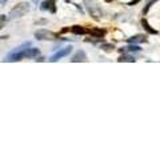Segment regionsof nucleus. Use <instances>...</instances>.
Returning <instances> with one entry per match:
<instances>
[{
    "instance_id": "21",
    "label": "nucleus",
    "mask_w": 160,
    "mask_h": 160,
    "mask_svg": "<svg viewBox=\"0 0 160 160\" xmlns=\"http://www.w3.org/2000/svg\"><path fill=\"white\" fill-rule=\"evenodd\" d=\"M68 1H70V0H68Z\"/></svg>"
},
{
    "instance_id": "18",
    "label": "nucleus",
    "mask_w": 160,
    "mask_h": 160,
    "mask_svg": "<svg viewBox=\"0 0 160 160\" xmlns=\"http://www.w3.org/2000/svg\"><path fill=\"white\" fill-rule=\"evenodd\" d=\"M4 20H5V15H1V28L4 27Z\"/></svg>"
},
{
    "instance_id": "10",
    "label": "nucleus",
    "mask_w": 160,
    "mask_h": 160,
    "mask_svg": "<svg viewBox=\"0 0 160 160\" xmlns=\"http://www.w3.org/2000/svg\"><path fill=\"white\" fill-rule=\"evenodd\" d=\"M39 53H40V51H39L38 48H35V47H31V48H27L24 52V57H27V59H32V57H38Z\"/></svg>"
},
{
    "instance_id": "7",
    "label": "nucleus",
    "mask_w": 160,
    "mask_h": 160,
    "mask_svg": "<svg viewBox=\"0 0 160 160\" xmlns=\"http://www.w3.org/2000/svg\"><path fill=\"white\" fill-rule=\"evenodd\" d=\"M72 63H79V62H87V55L84 51H77L71 59Z\"/></svg>"
},
{
    "instance_id": "20",
    "label": "nucleus",
    "mask_w": 160,
    "mask_h": 160,
    "mask_svg": "<svg viewBox=\"0 0 160 160\" xmlns=\"http://www.w3.org/2000/svg\"><path fill=\"white\" fill-rule=\"evenodd\" d=\"M104 1H107V3H111V1H114V0H104Z\"/></svg>"
},
{
    "instance_id": "6",
    "label": "nucleus",
    "mask_w": 160,
    "mask_h": 160,
    "mask_svg": "<svg viewBox=\"0 0 160 160\" xmlns=\"http://www.w3.org/2000/svg\"><path fill=\"white\" fill-rule=\"evenodd\" d=\"M40 10L42 11H48L51 14H55L56 12V1L55 0H44L40 5Z\"/></svg>"
},
{
    "instance_id": "12",
    "label": "nucleus",
    "mask_w": 160,
    "mask_h": 160,
    "mask_svg": "<svg viewBox=\"0 0 160 160\" xmlns=\"http://www.w3.org/2000/svg\"><path fill=\"white\" fill-rule=\"evenodd\" d=\"M142 25H143V28L146 29L148 34H151V35H156L157 34V31L155 29V28H152L150 24H148V21L146 20V19H142Z\"/></svg>"
},
{
    "instance_id": "2",
    "label": "nucleus",
    "mask_w": 160,
    "mask_h": 160,
    "mask_svg": "<svg viewBox=\"0 0 160 160\" xmlns=\"http://www.w3.org/2000/svg\"><path fill=\"white\" fill-rule=\"evenodd\" d=\"M84 5H85V8H87L88 14H90L95 20H100L103 12H101L100 7L95 3L94 0H84Z\"/></svg>"
},
{
    "instance_id": "15",
    "label": "nucleus",
    "mask_w": 160,
    "mask_h": 160,
    "mask_svg": "<svg viewBox=\"0 0 160 160\" xmlns=\"http://www.w3.org/2000/svg\"><path fill=\"white\" fill-rule=\"evenodd\" d=\"M100 49L101 51H105V52H112L115 49V45L114 44H109V43H103L100 45Z\"/></svg>"
},
{
    "instance_id": "16",
    "label": "nucleus",
    "mask_w": 160,
    "mask_h": 160,
    "mask_svg": "<svg viewBox=\"0 0 160 160\" xmlns=\"http://www.w3.org/2000/svg\"><path fill=\"white\" fill-rule=\"evenodd\" d=\"M155 1H156V0H152V1H150V3L147 4V5H146V8H144V10H143V14L146 15L147 12H148V10H150V8H151V5H152V4L155 3Z\"/></svg>"
},
{
    "instance_id": "1",
    "label": "nucleus",
    "mask_w": 160,
    "mask_h": 160,
    "mask_svg": "<svg viewBox=\"0 0 160 160\" xmlns=\"http://www.w3.org/2000/svg\"><path fill=\"white\" fill-rule=\"evenodd\" d=\"M28 47H31V43L29 42L21 44L20 47H18V48L14 49L12 52L8 53L7 60L8 62H19V60H21L23 57H24V52H25V49H27Z\"/></svg>"
},
{
    "instance_id": "17",
    "label": "nucleus",
    "mask_w": 160,
    "mask_h": 160,
    "mask_svg": "<svg viewBox=\"0 0 160 160\" xmlns=\"http://www.w3.org/2000/svg\"><path fill=\"white\" fill-rule=\"evenodd\" d=\"M139 1H142V0H132V1H129L128 5H135V4H137Z\"/></svg>"
},
{
    "instance_id": "13",
    "label": "nucleus",
    "mask_w": 160,
    "mask_h": 160,
    "mask_svg": "<svg viewBox=\"0 0 160 160\" xmlns=\"http://www.w3.org/2000/svg\"><path fill=\"white\" fill-rule=\"evenodd\" d=\"M143 42H147V38L144 35H135L128 39V43H132V44H137V43H143Z\"/></svg>"
},
{
    "instance_id": "19",
    "label": "nucleus",
    "mask_w": 160,
    "mask_h": 160,
    "mask_svg": "<svg viewBox=\"0 0 160 160\" xmlns=\"http://www.w3.org/2000/svg\"><path fill=\"white\" fill-rule=\"evenodd\" d=\"M5 3H7V0H1V5H4Z\"/></svg>"
},
{
    "instance_id": "8",
    "label": "nucleus",
    "mask_w": 160,
    "mask_h": 160,
    "mask_svg": "<svg viewBox=\"0 0 160 160\" xmlns=\"http://www.w3.org/2000/svg\"><path fill=\"white\" fill-rule=\"evenodd\" d=\"M122 53H125V52H140L142 51V48H140L137 44H132V43H129V45H127V47H124V48L119 49Z\"/></svg>"
},
{
    "instance_id": "9",
    "label": "nucleus",
    "mask_w": 160,
    "mask_h": 160,
    "mask_svg": "<svg viewBox=\"0 0 160 160\" xmlns=\"http://www.w3.org/2000/svg\"><path fill=\"white\" fill-rule=\"evenodd\" d=\"M71 32L75 35H85V34H90V29L84 28L83 25H73L71 27Z\"/></svg>"
},
{
    "instance_id": "14",
    "label": "nucleus",
    "mask_w": 160,
    "mask_h": 160,
    "mask_svg": "<svg viewBox=\"0 0 160 160\" xmlns=\"http://www.w3.org/2000/svg\"><path fill=\"white\" fill-rule=\"evenodd\" d=\"M118 62L119 63H123V62H129V63H135L136 62V59L133 57L132 55H125V53H123L120 57L118 59Z\"/></svg>"
},
{
    "instance_id": "5",
    "label": "nucleus",
    "mask_w": 160,
    "mask_h": 160,
    "mask_svg": "<svg viewBox=\"0 0 160 160\" xmlns=\"http://www.w3.org/2000/svg\"><path fill=\"white\" fill-rule=\"evenodd\" d=\"M71 52H72V47H71V45H67V47H64V48L59 49L56 53H53V55L51 56L48 60H49V62H52V63H55V62H57L59 59H62V57L68 56Z\"/></svg>"
},
{
    "instance_id": "3",
    "label": "nucleus",
    "mask_w": 160,
    "mask_h": 160,
    "mask_svg": "<svg viewBox=\"0 0 160 160\" xmlns=\"http://www.w3.org/2000/svg\"><path fill=\"white\" fill-rule=\"evenodd\" d=\"M29 11V4L28 3H19L16 7H14L10 12L11 18H21L23 15H25Z\"/></svg>"
},
{
    "instance_id": "4",
    "label": "nucleus",
    "mask_w": 160,
    "mask_h": 160,
    "mask_svg": "<svg viewBox=\"0 0 160 160\" xmlns=\"http://www.w3.org/2000/svg\"><path fill=\"white\" fill-rule=\"evenodd\" d=\"M35 38L38 40H55L57 35L52 31H48V29H38L35 32Z\"/></svg>"
},
{
    "instance_id": "11",
    "label": "nucleus",
    "mask_w": 160,
    "mask_h": 160,
    "mask_svg": "<svg viewBox=\"0 0 160 160\" xmlns=\"http://www.w3.org/2000/svg\"><path fill=\"white\" fill-rule=\"evenodd\" d=\"M90 35L95 39H103V36L105 35V29H101V28H92V29H90Z\"/></svg>"
}]
</instances>
